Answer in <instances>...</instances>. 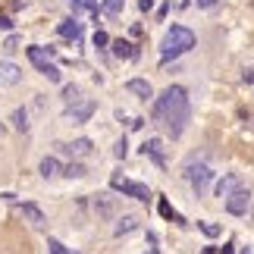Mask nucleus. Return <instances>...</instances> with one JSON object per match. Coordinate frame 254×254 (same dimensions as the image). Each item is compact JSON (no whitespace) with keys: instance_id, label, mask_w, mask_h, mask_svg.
I'll return each mask as SVG.
<instances>
[{"instance_id":"412c9836","label":"nucleus","mask_w":254,"mask_h":254,"mask_svg":"<svg viewBox=\"0 0 254 254\" xmlns=\"http://www.w3.org/2000/svg\"><path fill=\"white\" fill-rule=\"evenodd\" d=\"M123 6H126V0H104V3H101V13H107V16H120Z\"/></svg>"},{"instance_id":"7c9ffc66","label":"nucleus","mask_w":254,"mask_h":254,"mask_svg":"<svg viewBox=\"0 0 254 254\" xmlns=\"http://www.w3.org/2000/svg\"><path fill=\"white\" fill-rule=\"evenodd\" d=\"M69 9H72V13H82V9H85V0H69Z\"/></svg>"},{"instance_id":"9d476101","label":"nucleus","mask_w":254,"mask_h":254,"mask_svg":"<svg viewBox=\"0 0 254 254\" xmlns=\"http://www.w3.org/2000/svg\"><path fill=\"white\" fill-rule=\"evenodd\" d=\"M57 35L66 38V41H79V38H82V22L75 16L72 19H63V22L57 25Z\"/></svg>"},{"instance_id":"dca6fc26","label":"nucleus","mask_w":254,"mask_h":254,"mask_svg":"<svg viewBox=\"0 0 254 254\" xmlns=\"http://www.w3.org/2000/svg\"><path fill=\"white\" fill-rule=\"evenodd\" d=\"M110 47H113V57H123V60H138V51H135V44L123 41V38L110 41Z\"/></svg>"},{"instance_id":"39448f33","label":"nucleus","mask_w":254,"mask_h":254,"mask_svg":"<svg viewBox=\"0 0 254 254\" xmlns=\"http://www.w3.org/2000/svg\"><path fill=\"white\" fill-rule=\"evenodd\" d=\"M110 185H113V191H123L126 198H135V201H148V198H151L148 185H141V182H132V179H123V176H113V179H110Z\"/></svg>"},{"instance_id":"1a4fd4ad","label":"nucleus","mask_w":254,"mask_h":254,"mask_svg":"<svg viewBox=\"0 0 254 254\" xmlns=\"http://www.w3.org/2000/svg\"><path fill=\"white\" fill-rule=\"evenodd\" d=\"M94 213L101 220H113L116 217V198H110V194H97L94 198Z\"/></svg>"},{"instance_id":"6e6552de","label":"nucleus","mask_w":254,"mask_h":254,"mask_svg":"<svg viewBox=\"0 0 254 254\" xmlns=\"http://www.w3.org/2000/svg\"><path fill=\"white\" fill-rule=\"evenodd\" d=\"M141 154L144 157H151L157 167H167V154H163V138H148L141 144Z\"/></svg>"},{"instance_id":"f257e3e1","label":"nucleus","mask_w":254,"mask_h":254,"mask_svg":"<svg viewBox=\"0 0 254 254\" xmlns=\"http://www.w3.org/2000/svg\"><path fill=\"white\" fill-rule=\"evenodd\" d=\"M151 120L167 129L170 138H179L185 132V126L191 120V104H189V91L182 85H170L157 101H154V110H151Z\"/></svg>"},{"instance_id":"f03ea898","label":"nucleus","mask_w":254,"mask_h":254,"mask_svg":"<svg viewBox=\"0 0 254 254\" xmlns=\"http://www.w3.org/2000/svg\"><path fill=\"white\" fill-rule=\"evenodd\" d=\"M194 44H198V35H194L191 28H185V25H170L167 38L160 41V57H163V63H170V60H176V57L189 54Z\"/></svg>"},{"instance_id":"f3484780","label":"nucleus","mask_w":254,"mask_h":254,"mask_svg":"<svg viewBox=\"0 0 254 254\" xmlns=\"http://www.w3.org/2000/svg\"><path fill=\"white\" fill-rule=\"evenodd\" d=\"M35 69L41 72V75H44L47 82H63V72H60V66H57L54 60H44V63H38Z\"/></svg>"},{"instance_id":"72a5a7b5","label":"nucleus","mask_w":254,"mask_h":254,"mask_svg":"<svg viewBox=\"0 0 254 254\" xmlns=\"http://www.w3.org/2000/svg\"><path fill=\"white\" fill-rule=\"evenodd\" d=\"M148 254H157V248H151V251H148Z\"/></svg>"},{"instance_id":"423d86ee","label":"nucleus","mask_w":254,"mask_h":254,"mask_svg":"<svg viewBox=\"0 0 254 254\" xmlns=\"http://www.w3.org/2000/svg\"><path fill=\"white\" fill-rule=\"evenodd\" d=\"M223 201H226V210L232 213V217H242V213H248V207H251V191L239 185V189L232 194H226Z\"/></svg>"},{"instance_id":"9b49d317","label":"nucleus","mask_w":254,"mask_h":254,"mask_svg":"<svg viewBox=\"0 0 254 254\" xmlns=\"http://www.w3.org/2000/svg\"><path fill=\"white\" fill-rule=\"evenodd\" d=\"M138 226H141V220L135 217V213H126V217H120V220H116V226H113V236H116V239H123V236H132V232L138 229Z\"/></svg>"},{"instance_id":"4468645a","label":"nucleus","mask_w":254,"mask_h":254,"mask_svg":"<svg viewBox=\"0 0 254 254\" xmlns=\"http://www.w3.org/2000/svg\"><path fill=\"white\" fill-rule=\"evenodd\" d=\"M126 91H132L135 97H141V101H151L154 97V88H151L148 79H129L126 82Z\"/></svg>"},{"instance_id":"b1692460","label":"nucleus","mask_w":254,"mask_h":254,"mask_svg":"<svg viewBox=\"0 0 254 254\" xmlns=\"http://www.w3.org/2000/svg\"><path fill=\"white\" fill-rule=\"evenodd\" d=\"M198 229H201L207 239H217V236H220V226H217V223H207V220H204V223H198Z\"/></svg>"},{"instance_id":"2f4dec72","label":"nucleus","mask_w":254,"mask_h":254,"mask_svg":"<svg viewBox=\"0 0 254 254\" xmlns=\"http://www.w3.org/2000/svg\"><path fill=\"white\" fill-rule=\"evenodd\" d=\"M194 3H198L201 9H210V6H217V3H220V0H194Z\"/></svg>"},{"instance_id":"a878e982","label":"nucleus","mask_w":254,"mask_h":254,"mask_svg":"<svg viewBox=\"0 0 254 254\" xmlns=\"http://www.w3.org/2000/svg\"><path fill=\"white\" fill-rule=\"evenodd\" d=\"M3 51H6V54H16V51H19V35H9V38H6V41H3Z\"/></svg>"},{"instance_id":"cd10ccee","label":"nucleus","mask_w":254,"mask_h":254,"mask_svg":"<svg viewBox=\"0 0 254 254\" xmlns=\"http://www.w3.org/2000/svg\"><path fill=\"white\" fill-rule=\"evenodd\" d=\"M47 248H51V254H66L63 242H57V239H47Z\"/></svg>"},{"instance_id":"a211bd4d","label":"nucleus","mask_w":254,"mask_h":254,"mask_svg":"<svg viewBox=\"0 0 254 254\" xmlns=\"http://www.w3.org/2000/svg\"><path fill=\"white\" fill-rule=\"evenodd\" d=\"M60 176H66V179H85L88 167L79 163V160H72V163H66V167H60Z\"/></svg>"},{"instance_id":"aec40b11","label":"nucleus","mask_w":254,"mask_h":254,"mask_svg":"<svg viewBox=\"0 0 254 254\" xmlns=\"http://www.w3.org/2000/svg\"><path fill=\"white\" fill-rule=\"evenodd\" d=\"M13 129L16 132H28V113L22 110V107H16V110H13Z\"/></svg>"},{"instance_id":"473e14b6","label":"nucleus","mask_w":254,"mask_h":254,"mask_svg":"<svg viewBox=\"0 0 254 254\" xmlns=\"http://www.w3.org/2000/svg\"><path fill=\"white\" fill-rule=\"evenodd\" d=\"M242 79H245L248 85H254V69H245V75H242Z\"/></svg>"},{"instance_id":"4be33fe9","label":"nucleus","mask_w":254,"mask_h":254,"mask_svg":"<svg viewBox=\"0 0 254 254\" xmlns=\"http://www.w3.org/2000/svg\"><path fill=\"white\" fill-rule=\"evenodd\" d=\"M160 213H163V217H167V220H173V223H179V226H185V220H182L179 213H176V210L170 207L167 201H160Z\"/></svg>"},{"instance_id":"c756f323","label":"nucleus","mask_w":254,"mask_h":254,"mask_svg":"<svg viewBox=\"0 0 254 254\" xmlns=\"http://www.w3.org/2000/svg\"><path fill=\"white\" fill-rule=\"evenodd\" d=\"M138 9H141V13H151V9H154V0H138Z\"/></svg>"},{"instance_id":"6ab92c4d","label":"nucleus","mask_w":254,"mask_h":254,"mask_svg":"<svg viewBox=\"0 0 254 254\" xmlns=\"http://www.w3.org/2000/svg\"><path fill=\"white\" fill-rule=\"evenodd\" d=\"M38 173H41L44 179H54V176H60V160H57V157H44L41 167H38Z\"/></svg>"},{"instance_id":"5701e85b","label":"nucleus","mask_w":254,"mask_h":254,"mask_svg":"<svg viewBox=\"0 0 254 254\" xmlns=\"http://www.w3.org/2000/svg\"><path fill=\"white\" fill-rule=\"evenodd\" d=\"M79 97H82V91H79V85H66V88H63V101H66V104L79 101Z\"/></svg>"},{"instance_id":"7ed1b4c3","label":"nucleus","mask_w":254,"mask_h":254,"mask_svg":"<svg viewBox=\"0 0 254 254\" xmlns=\"http://www.w3.org/2000/svg\"><path fill=\"white\" fill-rule=\"evenodd\" d=\"M185 176H189V182H191V191L198 194V198H204L207 194V189H210V182H213V170L207 167V163H194L189 160V167H185Z\"/></svg>"},{"instance_id":"0eeeda50","label":"nucleus","mask_w":254,"mask_h":254,"mask_svg":"<svg viewBox=\"0 0 254 254\" xmlns=\"http://www.w3.org/2000/svg\"><path fill=\"white\" fill-rule=\"evenodd\" d=\"M22 82V69L9 60H0V88H13Z\"/></svg>"},{"instance_id":"393cba45","label":"nucleus","mask_w":254,"mask_h":254,"mask_svg":"<svg viewBox=\"0 0 254 254\" xmlns=\"http://www.w3.org/2000/svg\"><path fill=\"white\" fill-rule=\"evenodd\" d=\"M126 154H129V141L120 138V141L113 144V157H116V160H126Z\"/></svg>"},{"instance_id":"ddd939ff","label":"nucleus","mask_w":254,"mask_h":254,"mask_svg":"<svg viewBox=\"0 0 254 254\" xmlns=\"http://www.w3.org/2000/svg\"><path fill=\"white\" fill-rule=\"evenodd\" d=\"M22 217H25L28 223H32L35 229H44V226H47V217H44V210L38 207V204H32V201H25V204H22Z\"/></svg>"},{"instance_id":"2eb2a0df","label":"nucleus","mask_w":254,"mask_h":254,"mask_svg":"<svg viewBox=\"0 0 254 254\" xmlns=\"http://www.w3.org/2000/svg\"><path fill=\"white\" fill-rule=\"evenodd\" d=\"M60 148H63L66 154H72V157H88V154L94 151V144H91V138H75V141H69V144H60Z\"/></svg>"},{"instance_id":"bb28decb","label":"nucleus","mask_w":254,"mask_h":254,"mask_svg":"<svg viewBox=\"0 0 254 254\" xmlns=\"http://www.w3.org/2000/svg\"><path fill=\"white\" fill-rule=\"evenodd\" d=\"M107 44H110V35L97 28V32H94V47H107Z\"/></svg>"},{"instance_id":"f8f14e48","label":"nucleus","mask_w":254,"mask_h":254,"mask_svg":"<svg viewBox=\"0 0 254 254\" xmlns=\"http://www.w3.org/2000/svg\"><path fill=\"white\" fill-rule=\"evenodd\" d=\"M242 185V176L239 173H226L223 176V179L217 182V189H213V194H217V198H226V194H232Z\"/></svg>"},{"instance_id":"20e7f679","label":"nucleus","mask_w":254,"mask_h":254,"mask_svg":"<svg viewBox=\"0 0 254 254\" xmlns=\"http://www.w3.org/2000/svg\"><path fill=\"white\" fill-rule=\"evenodd\" d=\"M94 110H97V104L91 101V97H79V101L66 104V123L82 126V123H88L94 116Z\"/></svg>"},{"instance_id":"f704fd0d","label":"nucleus","mask_w":254,"mask_h":254,"mask_svg":"<svg viewBox=\"0 0 254 254\" xmlns=\"http://www.w3.org/2000/svg\"><path fill=\"white\" fill-rule=\"evenodd\" d=\"M66 254H75V251H66Z\"/></svg>"},{"instance_id":"c85d7f7f","label":"nucleus","mask_w":254,"mask_h":254,"mask_svg":"<svg viewBox=\"0 0 254 254\" xmlns=\"http://www.w3.org/2000/svg\"><path fill=\"white\" fill-rule=\"evenodd\" d=\"M16 22H13V19H9V16H0V32H9V28H13Z\"/></svg>"}]
</instances>
